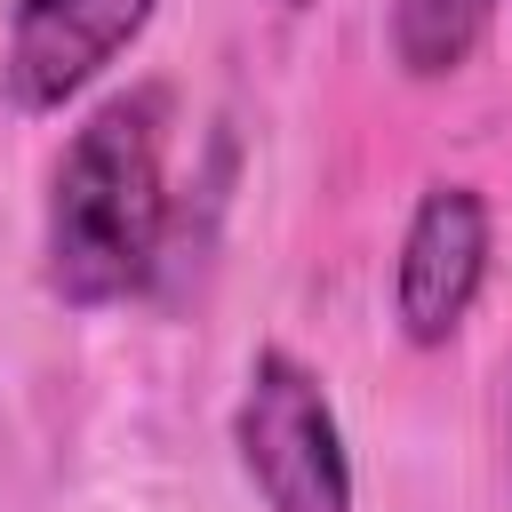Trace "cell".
<instances>
[{"label": "cell", "mask_w": 512, "mask_h": 512, "mask_svg": "<svg viewBox=\"0 0 512 512\" xmlns=\"http://www.w3.org/2000/svg\"><path fill=\"white\" fill-rule=\"evenodd\" d=\"M496 0H392V56L408 80H448L480 56Z\"/></svg>", "instance_id": "obj_5"}, {"label": "cell", "mask_w": 512, "mask_h": 512, "mask_svg": "<svg viewBox=\"0 0 512 512\" xmlns=\"http://www.w3.org/2000/svg\"><path fill=\"white\" fill-rule=\"evenodd\" d=\"M488 256H496V216L480 184H432L408 208V232L392 256V320L416 352H440L472 320Z\"/></svg>", "instance_id": "obj_3"}, {"label": "cell", "mask_w": 512, "mask_h": 512, "mask_svg": "<svg viewBox=\"0 0 512 512\" xmlns=\"http://www.w3.org/2000/svg\"><path fill=\"white\" fill-rule=\"evenodd\" d=\"M232 448L264 512H352V456H344L336 400L296 352L264 344L248 360Z\"/></svg>", "instance_id": "obj_2"}, {"label": "cell", "mask_w": 512, "mask_h": 512, "mask_svg": "<svg viewBox=\"0 0 512 512\" xmlns=\"http://www.w3.org/2000/svg\"><path fill=\"white\" fill-rule=\"evenodd\" d=\"M160 0H16L8 8V104L16 112H64L136 32L152 24Z\"/></svg>", "instance_id": "obj_4"}, {"label": "cell", "mask_w": 512, "mask_h": 512, "mask_svg": "<svg viewBox=\"0 0 512 512\" xmlns=\"http://www.w3.org/2000/svg\"><path fill=\"white\" fill-rule=\"evenodd\" d=\"M160 248H168V88H128L72 128L48 176L40 272L56 304L96 312L144 296Z\"/></svg>", "instance_id": "obj_1"}, {"label": "cell", "mask_w": 512, "mask_h": 512, "mask_svg": "<svg viewBox=\"0 0 512 512\" xmlns=\"http://www.w3.org/2000/svg\"><path fill=\"white\" fill-rule=\"evenodd\" d=\"M288 8H312V0H288Z\"/></svg>", "instance_id": "obj_6"}]
</instances>
